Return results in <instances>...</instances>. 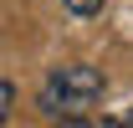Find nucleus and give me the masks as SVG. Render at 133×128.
<instances>
[{
  "label": "nucleus",
  "mask_w": 133,
  "mask_h": 128,
  "mask_svg": "<svg viewBox=\"0 0 133 128\" xmlns=\"http://www.w3.org/2000/svg\"><path fill=\"white\" fill-rule=\"evenodd\" d=\"M102 92H108V77H102L97 67L66 62V67H51V77L41 82L36 103H41V113H51V118H72V113H87Z\"/></svg>",
  "instance_id": "1"
},
{
  "label": "nucleus",
  "mask_w": 133,
  "mask_h": 128,
  "mask_svg": "<svg viewBox=\"0 0 133 128\" xmlns=\"http://www.w3.org/2000/svg\"><path fill=\"white\" fill-rule=\"evenodd\" d=\"M66 10H72V16H102V0H66Z\"/></svg>",
  "instance_id": "2"
},
{
  "label": "nucleus",
  "mask_w": 133,
  "mask_h": 128,
  "mask_svg": "<svg viewBox=\"0 0 133 128\" xmlns=\"http://www.w3.org/2000/svg\"><path fill=\"white\" fill-rule=\"evenodd\" d=\"M10 108H16V87H10V82L0 77V123L10 118Z\"/></svg>",
  "instance_id": "3"
},
{
  "label": "nucleus",
  "mask_w": 133,
  "mask_h": 128,
  "mask_svg": "<svg viewBox=\"0 0 133 128\" xmlns=\"http://www.w3.org/2000/svg\"><path fill=\"white\" fill-rule=\"evenodd\" d=\"M102 128H133V108H118V113H108V123Z\"/></svg>",
  "instance_id": "4"
},
{
  "label": "nucleus",
  "mask_w": 133,
  "mask_h": 128,
  "mask_svg": "<svg viewBox=\"0 0 133 128\" xmlns=\"http://www.w3.org/2000/svg\"><path fill=\"white\" fill-rule=\"evenodd\" d=\"M56 128H97V123H87L82 113H72V118H62V123H56Z\"/></svg>",
  "instance_id": "5"
}]
</instances>
